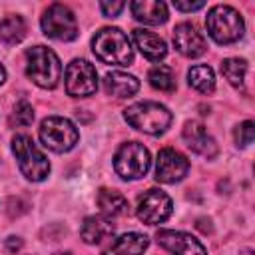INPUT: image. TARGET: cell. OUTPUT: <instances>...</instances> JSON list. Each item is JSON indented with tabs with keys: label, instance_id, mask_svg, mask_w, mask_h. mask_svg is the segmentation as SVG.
I'll return each mask as SVG.
<instances>
[{
	"label": "cell",
	"instance_id": "cell-1",
	"mask_svg": "<svg viewBox=\"0 0 255 255\" xmlns=\"http://www.w3.org/2000/svg\"><path fill=\"white\" fill-rule=\"evenodd\" d=\"M92 50L96 58L112 66H128L133 60V50L128 36L118 28H102L92 38Z\"/></svg>",
	"mask_w": 255,
	"mask_h": 255
},
{
	"label": "cell",
	"instance_id": "cell-2",
	"mask_svg": "<svg viewBox=\"0 0 255 255\" xmlns=\"http://www.w3.org/2000/svg\"><path fill=\"white\" fill-rule=\"evenodd\" d=\"M26 76L40 88L52 90L58 86L62 66L58 56L46 46H34L26 50Z\"/></svg>",
	"mask_w": 255,
	"mask_h": 255
},
{
	"label": "cell",
	"instance_id": "cell-3",
	"mask_svg": "<svg viewBox=\"0 0 255 255\" xmlns=\"http://www.w3.org/2000/svg\"><path fill=\"white\" fill-rule=\"evenodd\" d=\"M126 122L149 135L163 133L171 124V112L157 102H137L124 112Z\"/></svg>",
	"mask_w": 255,
	"mask_h": 255
},
{
	"label": "cell",
	"instance_id": "cell-4",
	"mask_svg": "<svg viewBox=\"0 0 255 255\" xmlns=\"http://www.w3.org/2000/svg\"><path fill=\"white\" fill-rule=\"evenodd\" d=\"M12 153L18 161L22 175L30 181H44L50 173L48 157L36 147L34 139L26 133H18L12 139Z\"/></svg>",
	"mask_w": 255,
	"mask_h": 255
},
{
	"label": "cell",
	"instance_id": "cell-5",
	"mask_svg": "<svg viewBox=\"0 0 255 255\" xmlns=\"http://www.w3.org/2000/svg\"><path fill=\"white\" fill-rule=\"evenodd\" d=\"M205 26H207L209 36L217 44H233L245 32L241 14L235 8L225 6V4H217L209 10V14L205 18Z\"/></svg>",
	"mask_w": 255,
	"mask_h": 255
},
{
	"label": "cell",
	"instance_id": "cell-6",
	"mask_svg": "<svg viewBox=\"0 0 255 255\" xmlns=\"http://www.w3.org/2000/svg\"><path fill=\"white\" fill-rule=\"evenodd\" d=\"M38 135H40V141L56 151V153H64V151H70L76 143H78V128L66 120V118H60V116H50L46 118L42 124H40V129H38Z\"/></svg>",
	"mask_w": 255,
	"mask_h": 255
},
{
	"label": "cell",
	"instance_id": "cell-7",
	"mask_svg": "<svg viewBox=\"0 0 255 255\" xmlns=\"http://www.w3.org/2000/svg\"><path fill=\"white\" fill-rule=\"evenodd\" d=\"M149 151L139 141L124 143L114 155V169L122 179H139L149 169Z\"/></svg>",
	"mask_w": 255,
	"mask_h": 255
},
{
	"label": "cell",
	"instance_id": "cell-8",
	"mask_svg": "<svg viewBox=\"0 0 255 255\" xmlns=\"http://www.w3.org/2000/svg\"><path fill=\"white\" fill-rule=\"evenodd\" d=\"M42 32L60 42H70L78 36V22L74 12L64 4H50L42 16Z\"/></svg>",
	"mask_w": 255,
	"mask_h": 255
},
{
	"label": "cell",
	"instance_id": "cell-9",
	"mask_svg": "<svg viewBox=\"0 0 255 255\" xmlns=\"http://www.w3.org/2000/svg\"><path fill=\"white\" fill-rule=\"evenodd\" d=\"M66 92L72 98H88L98 90L96 68L86 60H72L66 68Z\"/></svg>",
	"mask_w": 255,
	"mask_h": 255
},
{
	"label": "cell",
	"instance_id": "cell-10",
	"mask_svg": "<svg viewBox=\"0 0 255 255\" xmlns=\"http://www.w3.org/2000/svg\"><path fill=\"white\" fill-rule=\"evenodd\" d=\"M171 209H173L171 197L165 191L155 189V187L141 193L137 199V205H135V213H137L139 221H143L147 225H157V223L165 221L171 215Z\"/></svg>",
	"mask_w": 255,
	"mask_h": 255
},
{
	"label": "cell",
	"instance_id": "cell-11",
	"mask_svg": "<svg viewBox=\"0 0 255 255\" xmlns=\"http://www.w3.org/2000/svg\"><path fill=\"white\" fill-rule=\"evenodd\" d=\"M189 171V161L183 153L165 147L157 153L155 159V179L161 183H175L181 181Z\"/></svg>",
	"mask_w": 255,
	"mask_h": 255
},
{
	"label": "cell",
	"instance_id": "cell-12",
	"mask_svg": "<svg viewBox=\"0 0 255 255\" xmlns=\"http://www.w3.org/2000/svg\"><path fill=\"white\" fill-rule=\"evenodd\" d=\"M157 243L167 249L171 255H207L205 247L199 239L185 231H173V229H159L155 235Z\"/></svg>",
	"mask_w": 255,
	"mask_h": 255
},
{
	"label": "cell",
	"instance_id": "cell-13",
	"mask_svg": "<svg viewBox=\"0 0 255 255\" xmlns=\"http://www.w3.org/2000/svg\"><path fill=\"white\" fill-rule=\"evenodd\" d=\"M173 46L185 58H197L205 52V38L203 34L189 22H181L173 30Z\"/></svg>",
	"mask_w": 255,
	"mask_h": 255
},
{
	"label": "cell",
	"instance_id": "cell-14",
	"mask_svg": "<svg viewBox=\"0 0 255 255\" xmlns=\"http://www.w3.org/2000/svg\"><path fill=\"white\" fill-rule=\"evenodd\" d=\"M183 141L191 151H195V153H199L203 157H213L217 153L215 139L207 133V129L199 122L191 120V122H187L183 126Z\"/></svg>",
	"mask_w": 255,
	"mask_h": 255
},
{
	"label": "cell",
	"instance_id": "cell-15",
	"mask_svg": "<svg viewBox=\"0 0 255 255\" xmlns=\"http://www.w3.org/2000/svg\"><path fill=\"white\" fill-rule=\"evenodd\" d=\"M149 245V239L141 233L129 231L110 241V245L102 251V255H141Z\"/></svg>",
	"mask_w": 255,
	"mask_h": 255
},
{
	"label": "cell",
	"instance_id": "cell-16",
	"mask_svg": "<svg viewBox=\"0 0 255 255\" xmlns=\"http://www.w3.org/2000/svg\"><path fill=\"white\" fill-rule=\"evenodd\" d=\"M131 38H133V44L135 48L151 62H159L165 58L167 54V46L163 42V38H159L157 34L149 32V30H143V28H135L131 32Z\"/></svg>",
	"mask_w": 255,
	"mask_h": 255
},
{
	"label": "cell",
	"instance_id": "cell-17",
	"mask_svg": "<svg viewBox=\"0 0 255 255\" xmlns=\"http://www.w3.org/2000/svg\"><path fill=\"white\" fill-rule=\"evenodd\" d=\"M129 10L137 22L157 26L167 20V6L159 0H135L129 4Z\"/></svg>",
	"mask_w": 255,
	"mask_h": 255
},
{
	"label": "cell",
	"instance_id": "cell-18",
	"mask_svg": "<svg viewBox=\"0 0 255 255\" xmlns=\"http://www.w3.org/2000/svg\"><path fill=\"white\" fill-rule=\"evenodd\" d=\"M80 235H82V239L88 245L102 243L104 239H110L114 235L112 219H108L104 215H90V217L84 219L82 229H80Z\"/></svg>",
	"mask_w": 255,
	"mask_h": 255
},
{
	"label": "cell",
	"instance_id": "cell-19",
	"mask_svg": "<svg viewBox=\"0 0 255 255\" xmlns=\"http://www.w3.org/2000/svg\"><path fill=\"white\" fill-rule=\"evenodd\" d=\"M104 90L116 98H129L139 90V82L126 72H108L104 78Z\"/></svg>",
	"mask_w": 255,
	"mask_h": 255
},
{
	"label": "cell",
	"instance_id": "cell-20",
	"mask_svg": "<svg viewBox=\"0 0 255 255\" xmlns=\"http://www.w3.org/2000/svg\"><path fill=\"white\" fill-rule=\"evenodd\" d=\"M96 203H98L102 215L108 217V219H112V217H122V215L129 213V203H128V199H126L120 191H116V189H106V187L100 189V191H98V197H96Z\"/></svg>",
	"mask_w": 255,
	"mask_h": 255
},
{
	"label": "cell",
	"instance_id": "cell-21",
	"mask_svg": "<svg viewBox=\"0 0 255 255\" xmlns=\"http://www.w3.org/2000/svg\"><path fill=\"white\" fill-rule=\"evenodd\" d=\"M187 82L193 90L201 92V94H211L215 90V76H213V70L209 66H193L189 68L187 72Z\"/></svg>",
	"mask_w": 255,
	"mask_h": 255
},
{
	"label": "cell",
	"instance_id": "cell-22",
	"mask_svg": "<svg viewBox=\"0 0 255 255\" xmlns=\"http://www.w3.org/2000/svg\"><path fill=\"white\" fill-rule=\"evenodd\" d=\"M24 36H26V22L22 16L12 14L0 22V38L6 44H18L22 42Z\"/></svg>",
	"mask_w": 255,
	"mask_h": 255
},
{
	"label": "cell",
	"instance_id": "cell-23",
	"mask_svg": "<svg viewBox=\"0 0 255 255\" xmlns=\"http://www.w3.org/2000/svg\"><path fill=\"white\" fill-rule=\"evenodd\" d=\"M221 74L231 86L241 88L245 82V74H247V62L241 58H227L221 62Z\"/></svg>",
	"mask_w": 255,
	"mask_h": 255
},
{
	"label": "cell",
	"instance_id": "cell-24",
	"mask_svg": "<svg viewBox=\"0 0 255 255\" xmlns=\"http://www.w3.org/2000/svg\"><path fill=\"white\" fill-rule=\"evenodd\" d=\"M147 80L151 84V88L159 90V92H173L175 90V78L171 74V70L167 66H155L149 70L147 74Z\"/></svg>",
	"mask_w": 255,
	"mask_h": 255
},
{
	"label": "cell",
	"instance_id": "cell-25",
	"mask_svg": "<svg viewBox=\"0 0 255 255\" xmlns=\"http://www.w3.org/2000/svg\"><path fill=\"white\" fill-rule=\"evenodd\" d=\"M32 120H34V110H32V106H30L26 100H20V102L16 104V108H14L12 124H16V126H20V128H26V126L32 124Z\"/></svg>",
	"mask_w": 255,
	"mask_h": 255
},
{
	"label": "cell",
	"instance_id": "cell-26",
	"mask_svg": "<svg viewBox=\"0 0 255 255\" xmlns=\"http://www.w3.org/2000/svg\"><path fill=\"white\" fill-rule=\"evenodd\" d=\"M253 137H255V126H253V122L247 120V122H243V124H239L235 128V143L237 145L247 147L253 141Z\"/></svg>",
	"mask_w": 255,
	"mask_h": 255
},
{
	"label": "cell",
	"instance_id": "cell-27",
	"mask_svg": "<svg viewBox=\"0 0 255 255\" xmlns=\"http://www.w3.org/2000/svg\"><path fill=\"white\" fill-rule=\"evenodd\" d=\"M124 8H126V4L120 2V0H116V2H108V0L100 2V10H102V14L108 16V18H116Z\"/></svg>",
	"mask_w": 255,
	"mask_h": 255
},
{
	"label": "cell",
	"instance_id": "cell-28",
	"mask_svg": "<svg viewBox=\"0 0 255 255\" xmlns=\"http://www.w3.org/2000/svg\"><path fill=\"white\" fill-rule=\"evenodd\" d=\"M203 6H205L203 0H197V2H189V0H173V8H175V10H181V12L201 10Z\"/></svg>",
	"mask_w": 255,
	"mask_h": 255
},
{
	"label": "cell",
	"instance_id": "cell-29",
	"mask_svg": "<svg viewBox=\"0 0 255 255\" xmlns=\"http://www.w3.org/2000/svg\"><path fill=\"white\" fill-rule=\"evenodd\" d=\"M6 245H8L10 251H18L22 247V241H20V237H8L6 239Z\"/></svg>",
	"mask_w": 255,
	"mask_h": 255
},
{
	"label": "cell",
	"instance_id": "cell-30",
	"mask_svg": "<svg viewBox=\"0 0 255 255\" xmlns=\"http://www.w3.org/2000/svg\"><path fill=\"white\" fill-rule=\"evenodd\" d=\"M4 80H6V70H4V66L0 64V86L4 84Z\"/></svg>",
	"mask_w": 255,
	"mask_h": 255
},
{
	"label": "cell",
	"instance_id": "cell-31",
	"mask_svg": "<svg viewBox=\"0 0 255 255\" xmlns=\"http://www.w3.org/2000/svg\"><path fill=\"white\" fill-rule=\"evenodd\" d=\"M56 255H72V253H56Z\"/></svg>",
	"mask_w": 255,
	"mask_h": 255
}]
</instances>
